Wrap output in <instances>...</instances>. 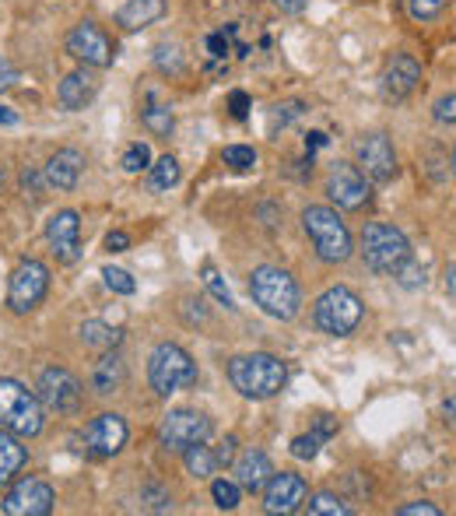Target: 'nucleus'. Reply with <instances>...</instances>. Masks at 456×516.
<instances>
[{"label": "nucleus", "instance_id": "nucleus-40", "mask_svg": "<svg viewBox=\"0 0 456 516\" xmlns=\"http://www.w3.org/2000/svg\"><path fill=\"white\" fill-rule=\"evenodd\" d=\"M432 116H435V123H456V92L453 95H442V99H435Z\"/></svg>", "mask_w": 456, "mask_h": 516}, {"label": "nucleus", "instance_id": "nucleus-53", "mask_svg": "<svg viewBox=\"0 0 456 516\" xmlns=\"http://www.w3.org/2000/svg\"><path fill=\"white\" fill-rule=\"evenodd\" d=\"M446 292L456 299V264H449V267H446Z\"/></svg>", "mask_w": 456, "mask_h": 516}, {"label": "nucleus", "instance_id": "nucleus-3", "mask_svg": "<svg viewBox=\"0 0 456 516\" xmlns=\"http://www.w3.org/2000/svg\"><path fill=\"white\" fill-rule=\"evenodd\" d=\"M250 295L267 316L274 320H295L299 316V306H302V292L295 285V278L281 267H257L250 274Z\"/></svg>", "mask_w": 456, "mask_h": 516}, {"label": "nucleus", "instance_id": "nucleus-4", "mask_svg": "<svg viewBox=\"0 0 456 516\" xmlns=\"http://www.w3.org/2000/svg\"><path fill=\"white\" fill-rule=\"evenodd\" d=\"M46 425L39 394L25 390L18 380H0V429L15 432L18 439L39 436Z\"/></svg>", "mask_w": 456, "mask_h": 516}, {"label": "nucleus", "instance_id": "nucleus-33", "mask_svg": "<svg viewBox=\"0 0 456 516\" xmlns=\"http://www.w3.org/2000/svg\"><path fill=\"white\" fill-rule=\"evenodd\" d=\"M393 278H397L400 288H407V292H414V288H425V267L418 264L414 257H407L404 264L393 271Z\"/></svg>", "mask_w": 456, "mask_h": 516}, {"label": "nucleus", "instance_id": "nucleus-9", "mask_svg": "<svg viewBox=\"0 0 456 516\" xmlns=\"http://www.w3.org/2000/svg\"><path fill=\"white\" fill-rule=\"evenodd\" d=\"M327 197L344 211H362L372 201V180L358 165L337 162L327 176Z\"/></svg>", "mask_w": 456, "mask_h": 516}, {"label": "nucleus", "instance_id": "nucleus-45", "mask_svg": "<svg viewBox=\"0 0 456 516\" xmlns=\"http://www.w3.org/2000/svg\"><path fill=\"white\" fill-rule=\"evenodd\" d=\"M214 457H218V464H232V460H236V436H228L225 443H221V450L214 453Z\"/></svg>", "mask_w": 456, "mask_h": 516}, {"label": "nucleus", "instance_id": "nucleus-18", "mask_svg": "<svg viewBox=\"0 0 456 516\" xmlns=\"http://www.w3.org/2000/svg\"><path fill=\"white\" fill-rule=\"evenodd\" d=\"M418 81H421V64L411 57V53H397L383 71V95L393 102H400L418 88Z\"/></svg>", "mask_w": 456, "mask_h": 516}, {"label": "nucleus", "instance_id": "nucleus-46", "mask_svg": "<svg viewBox=\"0 0 456 516\" xmlns=\"http://www.w3.org/2000/svg\"><path fill=\"white\" fill-rule=\"evenodd\" d=\"M327 141H330V137L323 134V130H309V134H306V155H313V151L327 148Z\"/></svg>", "mask_w": 456, "mask_h": 516}, {"label": "nucleus", "instance_id": "nucleus-54", "mask_svg": "<svg viewBox=\"0 0 456 516\" xmlns=\"http://www.w3.org/2000/svg\"><path fill=\"white\" fill-rule=\"evenodd\" d=\"M0 187H4V169H0Z\"/></svg>", "mask_w": 456, "mask_h": 516}, {"label": "nucleus", "instance_id": "nucleus-43", "mask_svg": "<svg viewBox=\"0 0 456 516\" xmlns=\"http://www.w3.org/2000/svg\"><path fill=\"white\" fill-rule=\"evenodd\" d=\"M207 53H211L214 60H225L228 57V36H225V32H214V36H207Z\"/></svg>", "mask_w": 456, "mask_h": 516}, {"label": "nucleus", "instance_id": "nucleus-44", "mask_svg": "<svg viewBox=\"0 0 456 516\" xmlns=\"http://www.w3.org/2000/svg\"><path fill=\"white\" fill-rule=\"evenodd\" d=\"M127 246H130V236H127V232L116 229V232H109V236H106V250H109V253H123Z\"/></svg>", "mask_w": 456, "mask_h": 516}, {"label": "nucleus", "instance_id": "nucleus-27", "mask_svg": "<svg viewBox=\"0 0 456 516\" xmlns=\"http://www.w3.org/2000/svg\"><path fill=\"white\" fill-rule=\"evenodd\" d=\"M141 123H144V130H148L151 137H169L172 127H176V116H172L169 106H158V102H151V106H144Z\"/></svg>", "mask_w": 456, "mask_h": 516}, {"label": "nucleus", "instance_id": "nucleus-37", "mask_svg": "<svg viewBox=\"0 0 456 516\" xmlns=\"http://www.w3.org/2000/svg\"><path fill=\"white\" fill-rule=\"evenodd\" d=\"M211 495H214V502H218V509H236L239 506V485H236V481L218 478L211 485Z\"/></svg>", "mask_w": 456, "mask_h": 516}, {"label": "nucleus", "instance_id": "nucleus-7", "mask_svg": "<svg viewBox=\"0 0 456 516\" xmlns=\"http://www.w3.org/2000/svg\"><path fill=\"white\" fill-rule=\"evenodd\" d=\"M411 257L407 236L390 222H369L362 232V260L376 274H393L404 260Z\"/></svg>", "mask_w": 456, "mask_h": 516}, {"label": "nucleus", "instance_id": "nucleus-10", "mask_svg": "<svg viewBox=\"0 0 456 516\" xmlns=\"http://www.w3.org/2000/svg\"><path fill=\"white\" fill-rule=\"evenodd\" d=\"M207 436H211V418L190 408L169 411V415L162 418V425H158V443L176 453H183L186 446L193 443H204Z\"/></svg>", "mask_w": 456, "mask_h": 516}, {"label": "nucleus", "instance_id": "nucleus-32", "mask_svg": "<svg viewBox=\"0 0 456 516\" xmlns=\"http://www.w3.org/2000/svg\"><path fill=\"white\" fill-rule=\"evenodd\" d=\"M221 162L232 165L236 172H250L253 165H257V151H253L250 144H228V148L221 151Z\"/></svg>", "mask_w": 456, "mask_h": 516}, {"label": "nucleus", "instance_id": "nucleus-16", "mask_svg": "<svg viewBox=\"0 0 456 516\" xmlns=\"http://www.w3.org/2000/svg\"><path fill=\"white\" fill-rule=\"evenodd\" d=\"M127 422H123L120 415H113V411H106V415L92 418L85 429V446L92 457L106 460V457H116V453L127 446Z\"/></svg>", "mask_w": 456, "mask_h": 516}, {"label": "nucleus", "instance_id": "nucleus-2", "mask_svg": "<svg viewBox=\"0 0 456 516\" xmlns=\"http://www.w3.org/2000/svg\"><path fill=\"white\" fill-rule=\"evenodd\" d=\"M302 229H306L309 243H313L316 257L323 264H344V260L355 253V243H351L348 225L341 222L334 208H323V204H313V208L302 211Z\"/></svg>", "mask_w": 456, "mask_h": 516}, {"label": "nucleus", "instance_id": "nucleus-8", "mask_svg": "<svg viewBox=\"0 0 456 516\" xmlns=\"http://www.w3.org/2000/svg\"><path fill=\"white\" fill-rule=\"evenodd\" d=\"M50 292V267L39 264V260H22V264L11 271V285H8V309L18 316L32 313L39 302Z\"/></svg>", "mask_w": 456, "mask_h": 516}, {"label": "nucleus", "instance_id": "nucleus-49", "mask_svg": "<svg viewBox=\"0 0 456 516\" xmlns=\"http://www.w3.org/2000/svg\"><path fill=\"white\" fill-rule=\"evenodd\" d=\"M274 4H278V11H285V15H302L309 0H274Z\"/></svg>", "mask_w": 456, "mask_h": 516}, {"label": "nucleus", "instance_id": "nucleus-1", "mask_svg": "<svg viewBox=\"0 0 456 516\" xmlns=\"http://www.w3.org/2000/svg\"><path fill=\"white\" fill-rule=\"evenodd\" d=\"M228 380L250 401H267V397L281 394L288 383V369L278 355L253 352V355H236L228 362Z\"/></svg>", "mask_w": 456, "mask_h": 516}, {"label": "nucleus", "instance_id": "nucleus-17", "mask_svg": "<svg viewBox=\"0 0 456 516\" xmlns=\"http://www.w3.org/2000/svg\"><path fill=\"white\" fill-rule=\"evenodd\" d=\"M306 481L302 474H292V471H281V474H271V481L264 485V509L267 513H295L302 509L306 502Z\"/></svg>", "mask_w": 456, "mask_h": 516}, {"label": "nucleus", "instance_id": "nucleus-23", "mask_svg": "<svg viewBox=\"0 0 456 516\" xmlns=\"http://www.w3.org/2000/svg\"><path fill=\"white\" fill-rule=\"evenodd\" d=\"M123 383H127V366H123V359L113 352H102V359L95 362L92 369V387L99 397H109V394H120Z\"/></svg>", "mask_w": 456, "mask_h": 516}, {"label": "nucleus", "instance_id": "nucleus-42", "mask_svg": "<svg viewBox=\"0 0 456 516\" xmlns=\"http://www.w3.org/2000/svg\"><path fill=\"white\" fill-rule=\"evenodd\" d=\"M400 516H439L442 509L435 502H411V506H400L397 509Z\"/></svg>", "mask_w": 456, "mask_h": 516}, {"label": "nucleus", "instance_id": "nucleus-34", "mask_svg": "<svg viewBox=\"0 0 456 516\" xmlns=\"http://www.w3.org/2000/svg\"><path fill=\"white\" fill-rule=\"evenodd\" d=\"M306 113V102H299V99H292V102H281V106H274L271 109V134L274 130H285L288 123H295L299 116Z\"/></svg>", "mask_w": 456, "mask_h": 516}, {"label": "nucleus", "instance_id": "nucleus-5", "mask_svg": "<svg viewBox=\"0 0 456 516\" xmlns=\"http://www.w3.org/2000/svg\"><path fill=\"white\" fill-rule=\"evenodd\" d=\"M148 383L158 397H169L176 390L197 387V362L179 344H158L148 362Z\"/></svg>", "mask_w": 456, "mask_h": 516}, {"label": "nucleus", "instance_id": "nucleus-30", "mask_svg": "<svg viewBox=\"0 0 456 516\" xmlns=\"http://www.w3.org/2000/svg\"><path fill=\"white\" fill-rule=\"evenodd\" d=\"M200 278H204L207 292H211L214 299L221 302V306H225V309H236V302H232V292H228V285H225V278H221L218 267H214L211 260H204V267H200Z\"/></svg>", "mask_w": 456, "mask_h": 516}, {"label": "nucleus", "instance_id": "nucleus-51", "mask_svg": "<svg viewBox=\"0 0 456 516\" xmlns=\"http://www.w3.org/2000/svg\"><path fill=\"white\" fill-rule=\"evenodd\" d=\"M316 432H323V436H334V432H337V418L334 415H320V418H316Z\"/></svg>", "mask_w": 456, "mask_h": 516}, {"label": "nucleus", "instance_id": "nucleus-11", "mask_svg": "<svg viewBox=\"0 0 456 516\" xmlns=\"http://www.w3.org/2000/svg\"><path fill=\"white\" fill-rule=\"evenodd\" d=\"M67 53L81 60L85 67H109L116 60V43L106 36V29L95 22H78L67 32Z\"/></svg>", "mask_w": 456, "mask_h": 516}, {"label": "nucleus", "instance_id": "nucleus-24", "mask_svg": "<svg viewBox=\"0 0 456 516\" xmlns=\"http://www.w3.org/2000/svg\"><path fill=\"white\" fill-rule=\"evenodd\" d=\"M25 460H29V453H25L22 439H18L15 432L0 429V485H8L25 467Z\"/></svg>", "mask_w": 456, "mask_h": 516}, {"label": "nucleus", "instance_id": "nucleus-14", "mask_svg": "<svg viewBox=\"0 0 456 516\" xmlns=\"http://www.w3.org/2000/svg\"><path fill=\"white\" fill-rule=\"evenodd\" d=\"M46 243H50L57 264H78L81 260V218L74 208H64L46 222Z\"/></svg>", "mask_w": 456, "mask_h": 516}, {"label": "nucleus", "instance_id": "nucleus-48", "mask_svg": "<svg viewBox=\"0 0 456 516\" xmlns=\"http://www.w3.org/2000/svg\"><path fill=\"white\" fill-rule=\"evenodd\" d=\"M22 187H25V194L32 190V197H36V201L43 197V194H39V172L36 169H25L22 172Z\"/></svg>", "mask_w": 456, "mask_h": 516}, {"label": "nucleus", "instance_id": "nucleus-50", "mask_svg": "<svg viewBox=\"0 0 456 516\" xmlns=\"http://www.w3.org/2000/svg\"><path fill=\"white\" fill-rule=\"evenodd\" d=\"M442 422H446L449 429H456V397H446V401H442Z\"/></svg>", "mask_w": 456, "mask_h": 516}, {"label": "nucleus", "instance_id": "nucleus-52", "mask_svg": "<svg viewBox=\"0 0 456 516\" xmlns=\"http://www.w3.org/2000/svg\"><path fill=\"white\" fill-rule=\"evenodd\" d=\"M18 123V113L11 106H0V127H15Z\"/></svg>", "mask_w": 456, "mask_h": 516}, {"label": "nucleus", "instance_id": "nucleus-36", "mask_svg": "<svg viewBox=\"0 0 456 516\" xmlns=\"http://www.w3.org/2000/svg\"><path fill=\"white\" fill-rule=\"evenodd\" d=\"M327 443V436H323V432H309V436H295L292 439V453L299 460H316V453H320V446Z\"/></svg>", "mask_w": 456, "mask_h": 516}, {"label": "nucleus", "instance_id": "nucleus-39", "mask_svg": "<svg viewBox=\"0 0 456 516\" xmlns=\"http://www.w3.org/2000/svg\"><path fill=\"white\" fill-rule=\"evenodd\" d=\"M442 8H446V0H407L414 22H432L435 15H442Z\"/></svg>", "mask_w": 456, "mask_h": 516}, {"label": "nucleus", "instance_id": "nucleus-21", "mask_svg": "<svg viewBox=\"0 0 456 516\" xmlns=\"http://www.w3.org/2000/svg\"><path fill=\"white\" fill-rule=\"evenodd\" d=\"M95 95H99V81H95V74H88V71H71L57 88V102H60V109H67V113L85 109Z\"/></svg>", "mask_w": 456, "mask_h": 516}, {"label": "nucleus", "instance_id": "nucleus-19", "mask_svg": "<svg viewBox=\"0 0 456 516\" xmlns=\"http://www.w3.org/2000/svg\"><path fill=\"white\" fill-rule=\"evenodd\" d=\"M81 165H85V158H81V151L74 148H60L50 155V162H46L43 176H46V187L60 190V194H67V190L78 187L81 180Z\"/></svg>", "mask_w": 456, "mask_h": 516}, {"label": "nucleus", "instance_id": "nucleus-26", "mask_svg": "<svg viewBox=\"0 0 456 516\" xmlns=\"http://www.w3.org/2000/svg\"><path fill=\"white\" fill-rule=\"evenodd\" d=\"M183 460H186V471L193 474V478H211L214 467H218V457L211 453V446L204 443H193L183 450Z\"/></svg>", "mask_w": 456, "mask_h": 516}, {"label": "nucleus", "instance_id": "nucleus-20", "mask_svg": "<svg viewBox=\"0 0 456 516\" xmlns=\"http://www.w3.org/2000/svg\"><path fill=\"white\" fill-rule=\"evenodd\" d=\"M232 471H236L239 488H246V492H264L274 467L264 450H246V453H239V460H232Z\"/></svg>", "mask_w": 456, "mask_h": 516}, {"label": "nucleus", "instance_id": "nucleus-38", "mask_svg": "<svg viewBox=\"0 0 456 516\" xmlns=\"http://www.w3.org/2000/svg\"><path fill=\"white\" fill-rule=\"evenodd\" d=\"M123 169L127 172H144V169H151V148L148 144H130L127 148V155H123Z\"/></svg>", "mask_w": 456, "mask_h": 516}, {"label": "nucleus", "instance_id": "nucleus-15", "mask_svg": "<svg viewBox=\"0 0 456 516\" xmlns=\"http://www.w3.org/2000/svg\"><path fill=\"white\" fill-rule=\"evenodd\" d=\"M358 169L369 176L372 183H390L397 176V151L386 134H365L355 148Z\"/></svg>", "mask_w": 456, "mask_h": 516}, {"label": "nucleus", "instance_id": "nucleus-31", "mask_svg": "<svg viewBox=\"0 0 456 516\" xmlns=\"http://www.w3.org/2000/svg\"><path fill=\"white\" fill-rule=\"evenodd\" d=\"M309 516H348L351 506H344V499H337L334 492H316L309 499Z\"/></svg>", "mask_w": 456, "mask_h": 516}, {"label": "nucleus", "instance_id": "nucleus-13", "mask_svg": "<svg viewBox=\"0 0 456 516\" xmlns=\"http://www.w3.org/2000/svg\"><path fill=\"white\" fill-rule=\"evenodd\" d=\"M57 502L53 488L43 478H18L4 495V513L8 516H46Z\"/></svg>", "mask_w": 456, "mask_h": 516}, {"label": "nucleus", "instance_id": "nucleus-55", "mask_svg": "<svg viewBox=\"0 0 456 516\" xmlns=\"http://www.w3.org/2000/svg\"><path fill=\"white\" fill-rule=\"evenodd\" d=\"M453 172H456V148H453Z\"/></svg>", "mask_w": 456, "mask_h": 516}, {"label": "nucleus", "instance_id": "nucleus-6", "mask_svg": "<svg viewBox=\"0 0 456 516\" xmlns=\"http://www.w3.org/2000/svg\"><path fill=\"white\" fill-rule=\"evenodd\" d=\"M365 316V306L362 299H358L351 288L337 285V288H327V292L316 299L313 306V320L316 327L323 330V334L330 337H351L358 330V323H362Z\"/></svg>", "mask_w": 456, "mask_h": 516}, {"label": "nucleus", "instance_id": "nucleus-47", "mask_svg": "<svg viewBox=\"0 0 456 516\" xmlns=\"http://www.w3.org/2000/svg\"><path fill=\"white\" fill-rule=\"evenodd\" d=\"M15 85V67L8 64V57H0V92H8Z\"/></svg>", "mask_w": 456, "mask_h": 516}, {"label": "nucleus", "instance_id": "nucleus-35", "mask_svg": "<svg viewBox=\"0 0 456 516\" xmlns=\"http://www.w3.org/2000/svg\"><path fill=\"white\" fill-rule=\"evenodd\" d=\"M102 278H106V288L116 295H134L137 292V281L130 278L127 271H120V267H102Z\"/></svg>", "mask_w": 456, "mask_h": 516}, {"label": "nucleus", "instance_id": "nucleus-29", "mask_svg": "<svg viewBox=\"0 0 456 516\" xmlns=\"http://www.w3.org/2000/svg\"><path fill=\"white\" fill-rule=\"evenodd\" d=\"M179 183V162L172 155L158 158L151 165V190H172Z\"/></svg>", "mask_w": 456, "mask_h": 516}, {"label": "nucleus", "instance_id": "nucleus-22", "mask_svg": "<svg viewBox=\"0 0 456 516\" xmlns=\"http://www.w3.org/2000/svg\"><path fill=\"white\" fill-rule=\"evenodd\" d=\"M165 11H169V0H127L116 11V25L123 32H141L148 25H155L158 18H165Z\"/></svg>", "mask_w": 456, "mask_h": 516}, {"label": "nucleus", "instance_id": "nucleus-12", "mask_svg": "<svg viewBox=\"0 0 456 516\" xmlns=\"http://www.w3.org/2000/svg\"><path fill=\"white\" fill-rule=\"evenodd\" d=\"M39 401H43V408L57 411V415H74V411L81 408V383L78 376H71L67 369L53 366L46 369L43 376H39Z\"/></svg>", "mask_w": 456, "mask_h": 516}, {"label": "nucleus", "instance_id": "nucleus-25", "mask_svg": "<svg viewBox=\"0 0 456 516\" xmlns=\"http://www.w3.org/2000/svg\"><path fill=\"white\" fill-rule=\"evenodd\" d=\"M78 337L88 344V348H95V352H113L116 344L123 341V330L109 327V323H102V320H85L78 327Z\"/></svg>", "mask_w": 456, "mask_h": 516}, {"label": "nucleus", "instance_id": "nucleus-28", "mask_svg": "<svg viewBox=\"0 0 456 516\" xmlns=\"http://www.w3.org/2000/svg\"><path fill=\"white\" fill-rule=\"evenodd\" d=\"M155 67H158L162 74H169V78H179V74H186V57H183V50H179L176 43L155 46Z\"/></svg>", "mask_w": 456, "mask_h": 516}, {"label": "nucleus", "instance_id": "nucleus-41", "mask_svg": "<svg viewBox=\"0 0 456 516\" xmlns=\"http://www.w3.org/2000/svg\"><path fill=\"white\" fill-rule=\"evenodd\" d=\"M250 95L246 92H232L228 95V109H232V116H236V120H246V116H250Z\"/></svg>", "mask_w": 456, "mask_h": 516}]
</instances>
